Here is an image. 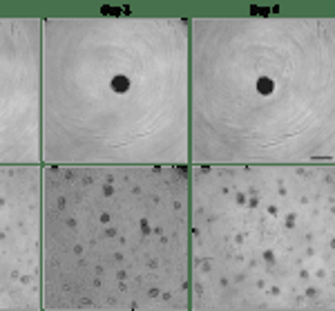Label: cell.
<instances>
[{
  "mask_svg": "<svg viewBox=\"0 0 335 311\" xmlns=\"http://www.w3.org/2000/svg\"><path fill=\"white\" fill-rule=\"evenodd\" d=\"M273 90H275V81L270 76H259L257 79V92L259 94L268 96V94H273Z\"/></svg>",
  "mask_w": 335,
  "mask_h": 311,
  "instance_id": "1",
  "label": "cell"
},
{
  "mask_svg": "<svg viewBox=\"0 0 335 311\" xmlns=\"http://www.w3.org/2000/svg\"><path fill=\"white\" fill-rule=\"evenodd\" d=\"M112 90L119 92V94H125V92L130 90V79L123 76V74H117V76L112 79Z\"/></svg>",
  "mask_w": 335,
  "mask_h": 311,
  "instance_id": "2",
  "label": "cell"
}]
</instances>
